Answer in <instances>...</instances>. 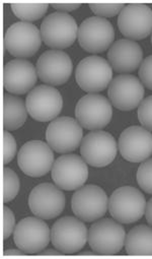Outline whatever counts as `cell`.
<instances>
[{
    "label": "cell",
    "mask_w": 152,
    "mask_h": 259,
    "mask_svg": "<svg viewBox=\"0 0 152 259\" xmlns=\"http://www.w3.org/2000/svg\"><path fill=\"white\" fill-rule=\"evenodd\" d=\"M51 173L55 185L60 189L76 190L88 178L87 163L77 155H63L54 162Z\"/></svg>",
    "instance_id": "cell-14"
},
{
    "label": "cell",
    "mask_w": 152,
    "mask_h": 259,
    "mask_svg": "<svg viewBox=\"0 0 152 259\" xmlns=\"http://www.w3.org/2000/svg\"><path fill=\"white\" fill-rule=\"evenodd\" d=\"M39 256H61V255H64L62 252H60L59 250H54V249H48V250H43L41 251L40 253H38Z\"/></svg>",
    "instance_id": "cell-35"
},
{
    "label": "cell",
    "mask_w": 152,
    "mask_h": 259,
    "mask_svg": "<svg viewBox=\"0 0 152 259\" xmlns=\"http://www.w3.org/2000/svg\"><path fill=\"white\" fill-rule=\"evenodd\" d=\"M87 240V229L78 218L63 217L52 226L51 242L64 255L77 253L85 246Z\"/></svg>",
    "instance_id": "cell-1"
},
{
    "label": "cell",
    "mask_w": 152,
    "mask_h": 259,
    "mask_svg": "<svg viewBox=\"0 0 152 259\" xmlns=\"http://www.w3.org/2000/svg\"><path fill=\"white\" fill-rule=\"evenodd\" d=\"M28 113L37 121L47 122L56 119L63 108V99L58 90L51 85H38L27 96Z\"/></svg>",
    "instance_id": "cell-13"
},
{
    "label": "cell",
    "mask_w": 152,
    "mask_h": 259,
    "mask_svg": "<svg viewBox=\"0 0 152 259\" xmlns=\"http://www.w3.org/2000/svg\"><path fill=\"white\" fill-rule=\"evenodd\" d=\"M124 4H89L93 14L100 18H113L121 13Z\"/></svg>",
    "instance_id": "cell-29"
},
{
    "label": "cell",
    "mask_w": 152,
    "mask_h": 259,
    "mask_svg": "<svg viewBox=\"0 0 152 259\" xmlns=\"http://www.w3.org/2000/svg\"><path fill=\"white\" fill-rule=\"evenodd\" d=\"M108 59L115 71L125 74L136 70L141 65L143 51L137 42L120 39L109 49Z\"/></svg>",
    "instance_id": "cell-22"
},
{
    "label": "cell",
    "mask_w": 152,
    "mask_h": 259,
    "mask_svg": "<svg viewBox=\"0 0 152 259\" xmlns=\"http://www.w3.org/2000/svg\"><path fill=\"white\" fill-rule=\"evenodd\" d=\"M53 9L61 12V13H66V12H72L81 7L80 4H52L51 5Z\"/></svg>",
    "instance_id": "cell-33"
},
{
    "label": "cell",
    "mask_w": 152,
    "mask_h": 259,
    "mask_svg": "<svg viewBox=\"0 0 152 259\" xmlns=\"http://www.w3.org/2000/svg\"><path fill=\"white\" fill-rule=\"evenodd\" d=\"M17 154V142L9 131L4 132V164H10Z\"/></svg>",
    "instance_id": "cell-30"
},
{
    "label": "cell",
    "mask_w": 152,
    "mask_h": 259,
    "mask_svg": "<svg viewBox=\"0 0 152 259\" xmlns=\"http://www.w3.org/2000/svg\"><path fill=\"white\" fill-rule=\"evenodd\" d=\"M144 85L132 74H119L110 83L108 95L114 107L121 111H131L139 107L144 98Z\"/></svg>",
    "instance_id": "cell-18"
},
{
    "label": "cell",
    "mask_w": 152,
    "mask_h": 259,
    "mask_svg": "<svg viewBox=\"0 0 152 259\" xmlns=\"http://www.w3.org/2000/svg\"><path fill=\"white\" fill-rule=\"evenodd\" d=\"M117 153L118 145L115 138L103 131H93L87 134L80 145L82 159L95 168L110 165L115 160Z\"/></svg>",
    "instance_id": "cell-8"
},
{
    "label": "cell",
    "mask_w": 152,
    "mask_h": 259,
    "mask_svg": "<svg viewBox=\"0 0 152 259\" xmlns=\"http://www.w3.org/2000/svg\"><path fill=\"white\" fill-rule=\"evenodd\" d=\"M41 43V31L32 23L27 22L13 24L5 38V45L9 53L21 59L34 56L39 51Z\"/></svg>",
    "instance_id": "cell-11"
},
{
    "label": "cell",
    "mask_w": 152,
    "mask_h": 259,
    "mask_svg": "<svg viewBox=\"0 0 152 259\" xmlns=\"http://www.w3.org/2000/svg\"><path fill=\"white\" fill-rule=\"evenodd\" d=\"M145 215L148 224L152 227V197L148 200L146 203V209H145Z\"/></svg>",
    "instance_id": "cell-34"
},
{
    "label": "cell",
    "mask_w": 152,
    "mask_h": 259,
    "mask_svg": "<svg viewBox=\"0 0 152 259\" xmlns=\"http://www.w3.org/2000/svg\"><path fill=\"white\" fill-rule=\"evenodd\" d=\"M137 182L142 190L152 194V158L145 160L139 166Z\"/></svg>",
    "instance_id": "cell-27"
},
{
    "label": "cell",
    "mask_w": 152,
    "mask_h": 259,
    "mask_svg": "<svg viewBox=\"0 0 152 259\" xmlns=\"http://www.w3.org/2000/svg\"><path fill=\"white\" fill-rule=\"evenodd\" d=\"M18 164L26 175L42 177L52 170L54 165L53 150L41 141L28 142L18 154Z\"/></svg>",
    "instance_id": "cell-15"
},
{
    "label": "cell",
    "mask_w": 152,
    "mask_h": 259,
    "mask_svg": "<svg viewBox=\"0 0 152 259\" xmlns=\"http://www.w3.org/2000/svg\"><path fill=\"white\" fill-rule=\"evenodd\" d=\"M118 148L125 160L144 162L152 155V134L142 126H130L121 134Z\"/></svg>",
    "instance_id": "cell-20"
},
{
    "label": "cell",
    "mask_w": 152,
    "mask_h": 259,
    "mask_svg": "<svg viewBox=\"0 0 152 259\" xmlns=\"http://www.w3.org/2000/svg\"><path fill=\"white\" fill-rule=\"evenodd\" d=\"M151 43H152V35H151Z\"/></svg>",
    "instance_id": "cell-38"
},
{
    "label": "cell",
    "mask_w": 152,
    "mask_h": 259,
    "mask_svg": "<svg viewBox=\"0 0 152 259\" xmlns=\"http://www.w3.org/2000/svg\"><path fill=\"white\" fill-rule=\"evenodd\" d=\"M26 103L19 97L6 95L4 98V127L13 132L22 127L28 118Z\"/></svg>",
    "instance_id": "cell-24"
},
{
    "label": "cell",
    "mask_w": 152,
    "mask_h": 259,
    "mask_svg": "<svg viewBox=\"0 0 152 259\" xmlns=\"http://www.w3.org/2000/svg\"><path fill=\"white\" fill-rule=\"evenodd\" d=\"M82 139V126L77 120L67 116L52 120L46 131L48 145L59 154L75 151L81 145Z\"/></svg>",
    "instance_id": "cell-5"
},
{
    "label": "cell",
    "mask_w": 152,
    "mask_h": 259,
    "mask_svg": "<svg viewBox=\"0 0 152 259\" xmlns=\"http://www.w3.org/2000/svg\"><path fill=\"white\" fill-rule=\"evenodd\" d=\"M29 206L36 217L52 220L64 210L65 195L58 186L51 183H41L31 191Z\"/></svg>",
    "instance_id": "cell-17"
},
{
    "label": "cell",
    "mask_w": 152,
    "mask_h": 259,
    "mask_svg": "<svg viewBox=\"0 0 152 259\" xmlns=\"http://www.w3.org/2000/svg\"><path fill=\"white\" fill-rule=\"evenodd\" d=\"M78 255H96L94 252H79Z\"/></svg>",
    "instance_id": "cell-37"
},
{
    "label": "cell",
    "mask_w": 152,
    "mask_h": 259,
    "mask_svg": "<svg viewBox=\"0 0 152 259\" xmlns=\"http://www.w3.org/2000/svg\"><path fill=\"white\" fill-rule=\"evenodd\" d=\"M37 68L28 60L14 59L4 67V87L15 95L31 92L37 82Z\"/></svg>",
    "instance_id": "cell-21"
},
{
    "label": "cell",
    "mask_w": 152,
    "mask_h": 259,
    "mask_svg": "<svg viewBox=\"0 0 152 259\" xmlns=\"http://www.w3.org/2000/svg\"><path fill=\"white\" fill-rule=\"evenodd\" d=\"M125 229L111 219L97 220L88 230V244L98 255L118 254L125 246Z\"/></svg>",
    "instance_id": "cell-2"
},
{
    "label": "cell",
    "mask_w": 152,
    "mask_h": 259,
    "mask_svg": "<svg viewBox=\"0 0 152 259\" xmlns=\"http://www.w3.org/2000/svg\"><path fill=\"white\" fill-rule=\"evenodd\" d=\"M77 84L90 94L107 89L113 80V69L106 59L99 56H88L82 59L75 71Z\"/></svg>",
    "instance_id": "cell-7"
},
{
    "label": "cell",
    "mask_w": 152,
    "mask_h": 259,
    "mask_svg": "<svg viewBox=\"0 0 152 259\" xmlns=\"http://www.w3.org/2000/svg\"><path fill=\"white\" fill-rule=\"evenodd\" d=\"M40 31L42 41L55 50L70 47L78 36V27L73 17L61 12L47 16Z\"/></svg>",
    "instance_id": "cell-3"
},
{
    "label": "cell",
    "mask_w": 152,
    "mask_h": 259,
    "mask_svg": "<svg viewBox=\"0 0 152 259\" xmlns=\"http://www.w3.org/2000/svg\"><path fill=\"white\" fill-rule=\"evenodd\" d=\"M138 119L142 127L152 132V96H149L141 102L138 107Z\"/></svg>",
    "instance_id": "cell-28"
},
{
    "label": "cell",
    "mask_w": 152,
    "mask_h": 259,
    "mask_svg": "<svg viewBox=\"0 0 152 259\" xmlns=\"http://www.w3.org/2000/svg\"><path fill=\"white\" fill-rule=\"evenodd\" d=\"M77 38L84 51L95 54L102 53L113 45L115 30L105 18L90 17L80 24Z\"/></svg>",
    "instance_id": "cell-10"
},
{
    "label": "cell",
    "mask_w": 152,
    "mask_h": 259,
    "mask_svg": "<svg viewBox=\"0 0 152 259\" xmlns=\"http://www.w3.org/2000/svg\"><path fill=\"white\" fill-rule=\"evenodd\" d=\"M120 32L129 40H142L152 33V10L143 4L125 5L118 17Z\"/></svg>",
    "instance_id": "cell-16"
},
{
    "label": "cell",
    "mask_w": 152,
    "mask_h": 259,
    "mask_svg": "<svg viewBox=\"0 0 152 259\" xmlns=\"http://www.w3.org/2000/svg\"><path fill=\"white\" fill-rule=\"evenodd\" d=\"M139 77L143 85L152 90V55L146 57L139 68Z\"/></svg>",
    "instance_id": "cell-31"
},
{
    "label": "cell",
    "mask_w": 152,
    "mask_h": 259,
    "mask_svg": "<svg viewBox=\"0 0 152 259\" xmlns=\"http://www.w3.org/2000/svg\"><path fill=\"white\" fill-rule=\"evenodd\" d=\"M146 199L142 192L132 186L116 189L109 199L111 215L121 224H132L145 213Z\"/></svg>",
    "instance_id": "cell-4"
},
{
    "label": "cell",
    "mask_w": 152,
    "mask_h": 259,
    "mask_svg": "<svg viewBox=\"0 0 152 259\" xmlns=\"http://www.w3.org/2000/svg\"><path fill=\"white\" fill-rule=\"evenodd\" d=\"M20 191V179L11 168L4 169V201L10 202Z\"/></svg>",
    "instance_id": "cell-26"
},
{
    "label": "cell",
    "mask_w": 152,
    "mask_h": 259,
    "mask_svg": "<svg viewBox=\"0 0 152 259\" xmlns=\"http://www.w3.org/2000/svg\"><path fill=\"white\" fill-rule=\"evenodd\" d=\"M25 255H28V254L21 249L20 250L10 249V250H7L5 253V256H25Z\"/></svg>",
    "instance_id": "cell-36"
},
{
    "label": "cell",
    "mask_w": 152,
    "mask_h": 259,
    "mask_svg": "<svg viewBox=\"0 0 152 259\" xmlns=\"http://www.w3.org/2000/svg\"><path fill=\"white\" fill-rule=\"evenodd\" d=\"M13 13L22 22H35L45 16L48 11V4H12Z\"/></svg>",
    "instance_id": "cell-25"
},
{
    "label": "cell",
    "mask_w": 152,
    "mask_h": 259,
    "mask_svg": "<svg viewBox=\"0 0 152 259\" xmlns=\"http://www.w3.org/2000/svg\"><path fill=\"white\" fill-rule=\"evenodd\" d=\"M75 117L79 124L88 131H99L112 120V103L98 94H87L76 104Z\"/></svg>",
    "instance_id": "cell-6"
},
{
    "label": "cell",
    "mask_w": 152,
    "mask_h": 259,
    "mask_svg": "<svg viewBox=\"0 0 152 259\" xmlns=\"http://www.w3.org/2000/svg\"><path fill=\"white\" fill-rule=\"evenodd\" d=\"M16 229V218L13 210L5 206L4 207V239H8L15 232Z\"/></svg>",
    "instance_id": "cell-32"
},
{
    "label": "cell",
    "mask_w": 152,
    "mask_h": 259,
    "mask_svg": "<svg viewBox=\"0 0 152 259\" xmlns=\"http://www.w3.org/2000/svg\"><path fill=\"white\" fill-rule=\"evenodd\" d=\"M71 206L78 219L90 223L102 219L106 214L109 208V199L103 188L89 184L76 190L72 196Z\"/></svg>",
    "instance_id": "cell-9"
},
{
    "label": "cell",
    "mask_w": 152,
    "mask_h": 259,
    "mask_svg": "<svg viewBox=\"0 0 152 259\" xmlns=\"http://www.w3.org/2000/svg\"><path fill=\"white\" fill-rule=\"evenodd\" d=\"M125 249L128 255L152 256V227L139 225L126 235Z\"/></svg>",
    "instance_id": "cell-23"
},
{
    "label": "cell",
    "mask_w": 152,
    "mask_h": 259,
    "mask_svg": "<svg viewBox=\"0 0 152 259\" xmlns=\"http://www.w3.org/2000/svg\"><path fill=\"white\" fill-rule=\"evenodd\" d=\"M14 240L27 254H38L50 243L51 231L43 219L28 217L16 226Z\"/></svg>",
    "instance_id": "cell-12"
},
{
    "label": "cell",
    "mask_w": 152,
    "mask_h": 259,
    "mask_svg": "<svg viewBox=\"0 0 152 259\" xmlns=\"http://www.w3.org/2000/svg\"><path fill=\"white\" fill-rule=\"evenodd\" d=\"M39 78L50 85H61L68 81L73 70L72 60L61 50H48L37 61Z\"/></svg>",
    "instance_id": "cell-19"
}]
</instances>
